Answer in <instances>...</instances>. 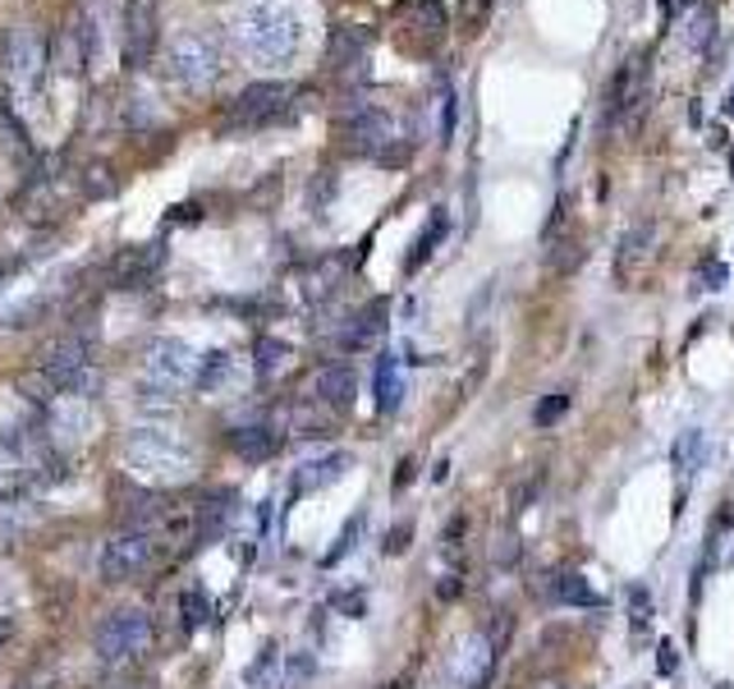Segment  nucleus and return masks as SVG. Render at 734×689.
I'll list each match as a JSON object with an SVG mask.
<instances>
[{"instance_id": "423d86ee", "label": "nucleus", "mask_w": 734, "mask_h": 689, "mask_svg": "<svg viewBox=\"0 0 734 689\" xmlns=\"http://www.w3.org/2000/svg\"><path fill=\"white\" fill-rule=\"evenodd\" d=\"M166 74L179 88H207L221 79V42L212 33H179L166 51Z\"/></svg>"}, {"instance_id": "7c9ffc66", "label": "nucleus", "mask_w": 734, "mask_h": 689, "mask_svg": "<svg viewBox=\"0 0 734 689\" xmlns=\"http://www.w3.org/2000/svg\"><path fill=\"white\" fill-rule=\"evenodd\" d=\"M276 671H280V648L276 644H267L257 653V662L244 671V685L248 689H267V685H276Z\"/></svg>"}, {"instance_id": "79ce46f5", "label": "nucleus", "mask_w": 734, "mask_h": 689, "mask_svg": "<svg viewBox=\"0 0 734 689\" xmlns=\"http://www.w3.org/2000/svg\"><path fill=\"white\" fill-rule=\"evenodd\" d=\"M441 134H445V143H451V134H455V92L445 97V115H441Z\"/></svg>"}, {"instance_id": "0eeeda50", "label": "nucleus", "mask_w": 734, "mask_h": 689, "mask_svg": "<svg viewBox=\"0 0 734 689\" xmlns=\"http://www.w3.org/2000/svg\"><path fill=\"white\" fill-rule=\"evenodd\" d=\"M294 111H299V88L271 79V84H253V88H244L240 97H234L230 124L234 130H267V124L294 120Z\"/></svg>"}, {"instance_id": "7ed1b4c3", "label": "nucleus", "mask_w": 734, "mask_h": 689, "mask_svg": "<svg viewBox=\"0 0 734 689\" xmlns=\"http://www.w3.org/2000/svg\"><path fill=\"white\" fill-rule=\"evenodd\" d=\"M46 65H51V37L33 23H14L0 37V92H5V101L42 92Z\"/></svg>"}, {"instance_id": "37998d69", "label": "nucleus", "mask_w": 734, "mask_h": 689, "mask_svg": "<svg viewBox=\"0 0 734 689\" xmlns=\"http://www.w3.org/2000/svg\"><path fill=\"white\" fill-rule=\"evenodd\" d=\"M413 469H418V465H413V455H404V459H400V474H396V492H404V488H409Z\"/></svg>"}, {"instance_id": "cd10ccee", "label": "nucleus", "mask_w": 734, "mask_h": 689, "mask_svg": "<svg viewBox=\"0 0 734 689\" xmlns=\"http://www.w3.org/2000/svg\"><path fill=\"white\" fill-rule=\"evenodd\" d=\"M409 14H413V23H423L427 42H436L445 29H451V14H445V5H441V0H413V5H409Z\"/></svg>"}, {"instance_id": "49530a36", "label": "nucleus", "mask_w": 734, "mask_h": 689, "mask_svg": "<svg viewBox=\"0 0 734 689\" xmlns=\"http://www.w3.org/2000/svg\"><path fill=\"white\" fill-rule=\"evenodd\" d=\"M445 474H451V459H436V469H432V478H436V482H445Z\"/></svg>"}, {"instance_id": "412c9836", "label": "nucleus", "mask_w": 734, "mask_h": 689, "mask_svg": "<svg viewBox=\"0 0 734 689\" xmlns=\"http://www.w3.org/2000/svg\"><path fill=\"white\" fill-rule=\"evenodd\" d=\"M230 446H234V455H244V459H271L276 451H280V432L276 427H267V423H257V427H240V432H230Z\"/></svg>"}, {"instance_id": "c85d7f7f", "label": "nucleus", "mask_w": 734, "mask_h": 689, "mask_svg": "<svg viewBox=\"0 0 734 689\" xmlns=\"http://www.w3.org/2000/svg\"><path fill=\"white\" fill-rule=\"evenodd\" d=\"M0 138H5V147L14 152V157H33L29 130H23L19 115H14V107H5V101H0Z\"/></svg>"}, {"instance_id": "c756f323", "label": "nucleus", "mask_w": 734, "mask_h": 689, "mask_svg": "<svg viewBox=\"0 0 734 689\" xmlns=\"http://www.w3.org/2000/svg\"><path fill=\"white\" fill-rule=\"evenodd\" d=\"M441 235H445V212L436 208V212H432V221H427V230H423V240H418V244H413V253H409V263H404V271H418V267H423V263L432 258V248L441 244Z\"/></svg>"}, {"instance_id": "c9c22d12", "label": "nucleus", "mask_w": 734, "mask_h": 689, "mask_svg": "<svg viewBox=\"0 0 734 689\" xmlns=\"http://www.w3.org/2000/svg\"><path fill=\"white\" fill-rule=\"evenodd\" d=\"M569 414V396L565 391H550L542 404H537V410H533V423L537 427H550V423H560Z\"/></svg>"}, {"instance_id": "58836bf2", "label": "nucleus", "mask_w": 734, "mask_h": 689, "mask_svg": "<svg viewBox=\"0 0 734 689\" xmlns=\"http://www.w3.org/2000/svg\"><path fill=\"white\" fill-rule=\"evenodd\" d=\"M331 607H335V611H345V616H363V611H367V598H363V593H335Z\"/></svg>"}, {"instance_id": "f3484780", "label": "nucleus", "mask_w": 734, "mask_h": 689, "mask_svg": "<svg viewBox=\"0 0 734 689\" xmlns=\"http://www.w3.org/2000/svg\"><path fill=\"white\" fill-rule=\"evenodd\" d=\"M367 46H372V33H367V29H358V23H340V29H331V42H326V51H331V65H335V74H340V69H354V65H363Z\"/></svg>"}, {"instance_id": "e433bc0d", "label": "nucleus", "mask_w": 734, "mask_h": 689, "mask_svg": "<svg viewBox=\"0 0 734 689\" xmlns=\"http://www.w3.org/2000/svg\"><path fill=\"white\" fill-rule=\"evenodd\" d=\"M579 263H583V244L579 240H565V244H556V253H550V267H556L560 276H569Z\"/></svg>"}, {"instance_id": "bb28decb", "label": "nucleus", "mask_w": 734, "mask_h": 689, "mask_svg": "<svg viewBox=\"0 0 734 689\" xmlns=\"http://www.w3.org/2000/svg\"><path fill=\"white\" fill-rule=\"evenodd\" d=\"M491 10H496V0H459V5H455V29L464 37H478L487 29Z\"/></svg>"}, {"instance_id": "6ab92c4d", "label": "nucleus", "mask_w": 734, "mask_h": 689, "mask_svg": "<svg viewBox=\"0 0 734 689\" xmlns=\"http://www.w3.org/2000/svg\"><path fill=\"white\" fill-rule=\"evenodd\" d=\"M707 455H712V442H707V432L689 427V432H679L675 446H670V465L679 478H693L702 465H707Z\"/></svg>"}, {"instance_id": "dca6fc26", "label": "nucleus", "mask_w": 734, "mask_h": 689, "mask_svg": "<svg viewBox=\"0 0 734 689\" xmlns=\"http://www.w3.org/2000/svg\"><path fill=\"white\" fill-rule=\"evenodd\" d=\"M166 263V244H138V248H124L115 258V286L120 290H138L143 280Z\"/></svg>"}, {"instance_id": "72a5a7b5", "label": "nucleus", "mask_w": 734, "mask_h": 689, "mask_svg": "<svg viewBox=\"0 0 734 689\" xmlns=\"http://www.w3.org/2000/svg\"><path fill=\"white\" fill-rule=\"evenodd\" d=\"M358 538H363V515H349L345 533H340V538H335V547L322 556V566H326V570H331V566H340V560H345V556L358 547Z\"/></svg>"}, {"instance_id": "6e6552de", "label": "nucleus", "mask_w": 734, "mask_h": 689, "mask_svg": "<svg viewBox=\"0 0 734 689\" xmlns=\"http://www.w3.org/2000/svg\"><path fill=\"white\" fill-rule=\"evenodd\" d=\"M152 560H156V533L143 529V524L138 529H120V533H111V538L101 543L97 575L107 584H129V579H138Z\"/></svg>"}, {"instance_id": "de8ad7c7", "label": "nucleus", "mask_w": 734, "mask_h": 689, "mask_svg": "<svg viewBox=\"0 0 734 689\" xmlns=\"http://www.w3.org/2000/svg\"><path fill=\"white\" fill-rule=\"evenodd\" d=\"M725 115H734V92H730V101H725Z\"/></svg>"}, {"instance_id": "ea45409f", "label": "nucleus", "mask_w": 734, "mask_h": 689, "mask_svg": "<svg viewBox=\"0 0 734 689\" xmlns=\"http://www.w3.org/2000/svg\"><path fill=\"white\" fill-rule=\"evenodd\" d=\"M409 538H413V524H396V529L386 533V552H390V556L404 552V547H409Z\"/></svg>"}, {"instance_id": "39448f33", "label": "nucleus", "mask_w": 734, "mask_h": 689, "mask_svg": "<svg viewBox=\"0 0 734 689\" xmlns=\"http://www.w3.org/2000/svg\"><path fill=\"white\" fill-rule=\"evenodd\" d=\"M42 377L56 396H92L97 391V364H92V345L88 336H65L46 349Z\"/></svg>"}, {"instance_id": "ddd939ff", "label": "nucleus", "mask_w": 734, "mask_h": 689, "mask_svg": "<svg viewBox=\"0 0 734 689\" xmlns=\"http://www.w3.org/2000/svg\"><path fill=\"white\" fill-rule=\"evenodd\" d=\"M88 56H92V29L84 19H69L51 33V69L56 74H84Z\"/></svg>"}, {"instance_id": "b1692460", "label": "nucleus", "mask_w": 734, "mask_h": 689, "mask_svg": "<svg viewBox=\"0 0 734 689\" xmlns=\"http://www.w3.org/2000/svg\"><path fill=\"white\" fill-rule=\"evenodd\" d=\"M381 331H386V299L367 303V309L345 326V345H349V349H363V345H372Z\"/></svg>"}, {"instance_id": "f03ea898", "label": "nucleus", "mask_w": 734, "mask_h": 689, "mask_svg": "<svg viewBox=\"0 0 734 689\" xmlns=\"http://www.w3.org/2000/svg\"><path fill=\"white\" fill-rule=\"evenodd\" d=\"M234 42H240L244 56H253L262 65H280L299 51L303 29H299V14L290 5L257 0V5H248L240 19H234Z\"/></svg>"}, {"instance_id": "473e14b6", "label": "nucleus", "mask_w": 734, "mask_h": 689, "mask_svg": "<svg viewBox=\"0 0 734 689\" xmlns=\"http://www.w3.org/2000/svg\"><path fill=\"white\" fill-rule=\"evenodd\" d=\"M207 616H212V602H207V593L189 589V593L179 598V625H184V630H202Z\"/></svg>"}, {"instance_id": "4c0bfd02", "label": "nucleus", "mask_w": 734, "mask_h": 689, "mask_svg": "<svg viewBox=\"0 0 734 689\" xmlns=\"http://www.w3.org/2000/svg\"><path fill=\"white\" fill-rule=\"evenodd\" d=\"M657 671H661V676H675V671H679V648H675L670 640L657 644Z\"/></svg>"}, {"instance_id": "9d476101", "label": "nucleus", "mask_w": 734, "mask_h": 689, "mask_svg": "<svg viewBox=\"0 0 734 689\" xmlns=\"http://www.w3.org/2000/svg\"><path fill=\"white\" fill-rule=\"evenodd\" d=\"M42 465L37 455V437L33 427H5L0 432V488H19V482H29Z\"/></svg>"}, {"instance_id": "1a4fd4ad", "label": "nucleus", "mask_w": 734, "mask_h": 689, "mask_svg": "<svg viewBox=\"0 0 734 689\" xmlns=\"http://www.w3.org/2000/svg\"><path fill=\"white\" fill-rule=\"evenodd\" d=\"M143 373L152 387H166V391H179V387H193L198 377V354L189 341L179 336H156L143 354Z\"/></svg>"}, {"instance_id": "aec40b11", "label": "nucleus", "mask_w": 734, "mask_h": 689, "mask_svg": "<svg viewBox=\"0 0 734 689\" xmlns=\"http://www.w3.org/2000/svg\"><path fill=\"white\" fill-rule=\"evenodd\" d=\"M652 235H657V225H652V221H638L634 230H624V240L615 248V280H629V271L647 258V253H652Z\"/></svg>"}, {"instance_id": "a878e982", "label": "nucleus", "mask_w": 734, "mask_h": 689, "mask_svg": "<svg viewBox=\"0 0 734 689\" xmlns=\"http://www.w3.org/2000/svg\"><path fill=\"white\" fill-rule=\"evenodd\" d=\"M340 276H345L340 258H322L318 267H308V271H303V295H308V299H326V295L340 286Z\"/></svg>"}, {"instance_id": "2eb2a0df", "label": "nucleus", "mask_w": 734, "mask_h": 689, "mask_svg": "<svg viewBox=\"0 0 734 689\" xmlns=\"http://www.w3.org/2000/svg\"><path fill=\"white\" fill-rule=\"evenodd\" d=\"M312 396H318L326 410H349L354 396H358V377L349 364H326L318 368V377H312Z\"/></svg>"}, {"instance_id": "a211bd4d", "label": "nucleus", "mask_w": 734, "mask_h": 689, "mask_svg": "<svg viewBox=\"0 0 734 689\" xmlns=\"http://www.w3.org/2000/svg\"><path fill=\"white\" fill-rule=\"evenodd\" d=\"M372 400H377V414H396V410H400V400H404V377H400V359H396V354H381V359H377Z\"/></svg>"}, {"instance_id": "a18cd8bd", "label": "nucleus", "mask_w": 734, "mask_h": 689, "mask_svg": "<svg viewBox=\"0 0 734 689\" xmlns=\"http://www.w3.org/2000/svg\"><path fill=\"white\" fill-rule=\"evenodd\" d=\"M331 193H335V180H326V175H322V180H318V208H326Z\"/></svg>"}, {"instance_id": "a19ab883", "label": "nucleus", "mask_w": 734, "mask_h": 689, "mask_svg": "<svg viewBox=\"0 0 734 689\" xmlns=\"http://www.w3.org/2000/svg\"><path fill=\"white\" fill-rule=\"evenodd\" d=\"M730 556H734V529L721 524V533H716V560H730Z\"/></svg>"}, {"instance_id": "5701e85b", "label": "nucleus", "mask_w": 734, "mask_h": 689, "mask_svg": "<svg viewBox=\"0 0 734 689\" xmlns=\"http://www.w3.org/2000/svg\"><path fill=\"white\" fill-rule=\"evenodd\" d=\"M230 377H234V354H230V349H207L202 359H198V377H193V391L212 396V391H221V387H225Z\"/></svg>"}, {"instance_id": "4be33fe9", "label": "nucleus", "mask_w": 734, "mask_h": 689, "mask_svg": "<svg viewBox=\"0 0 734 689\" xmlns=\"http://www.w3.org/2000/svg\"><path fill=\"white\" fill-rule=\"evenodd\" d=\"M550 598H556L560 607H601V593L592 589L583 575H574V570H556V575H550Z\"/></svg>"}, {"instance_id": "20e7f679", "label": "nucleus", "mask_w": 734, "mask_h": 689, "mask_svg": "<svg viewBox=\"0 0 734 689\" xmlns=\"http://www.w3.org/2000/svg\"><path fill=\"white\" fill-rule=\"evenodd\" d=\"M152 648V616L143 607H120L92 634V653L107 662V667H129Z\"/></svg>"}, {"instance_id": "c03bdc74", "label": "nucleus", "mask_w": 734, "mask_h": 689, "mask_svg": "<svg viewBox=\"0 0 734 689\" xmlns=\"http://www.w3.org/2000/svg\"><path fill=\"white\" fill-rule=\"evenodd\" d=\"M170 221H198V202H179V208L170 212Z\"/></svg>"}, {"instance_id": "f8f14e48", "label": "nucleus", "mask_w": 734, "mask_h": 689, "mask_svg": "<svg viewBox=\"0 0 734 689\" xmlns=\"http://www.w3.org/2000/svg\"><path fill=\"white\" fill-rule=\"evenodd\" d=\"M156 51V0H129L124 10V69H143Z\"/></svg>"}, {"instance_id": "393cba45", "label": "nucleus", "mask_w": 734, "mask_h": 689, "mask_svg": "<svg viewBox=\"0 0 734 689\" xmlns=\"http://www.w3.org/2000/svg\"><path fill=\"white\" fill-rule=\"evenodd\" d=\"M290 364H294V345H285L276 336H262L257 341V377L262 381H276Z\"/></svg>"}, {"instance_id": "9b49d317", "label": "nucleus", "mask_w": 734, "mask_h": 689, "mask_svg": "<svg viewBox=\"0 0 734 689\" xmlns=\"http://www.w3.org/2000/svg\"><path fill=\"white\" fill-rule=\"evenodd\" d=\"M496 657H501V644L491 640L487 630H474V634H464V644L451 662V671L464 689H482L491 680V667H496Z\"/></svg>"}, {"instance_id": "f704fd0d", "label": "nucleus", "mask_w": 734, "mask_h": 689, "mask_svg": "<svg viewBox=\"0 0 734 689\" xmlns=\"http://www.w3.org/2000/svg\"><path fill=\"white\" fill-rule=\"evenodd\" d=\"M78 185H84V198H107V193H115V180H111V170L101 166V162H92L84 175H78Z\"/></svg>"}, {"instance_id": "f257e3e1", "label": "nucleus", "mask_w": 734, "mask_h": 689, "mask_svg": "<svg viewBox=\"0 0 734 689\" xmlns=\"http://www.w3.org/2000/svg\"><path fill=\"white\" fill-rule=\"evenodd\" d=\"M124 465L134 478L152 482V488H175V482H189L198 469L193 446L179 437L175 427L162 423H143L124 437Z\"/></svg>"}, {"instance_id": "4468645a", "label": "nucleus", "mask_w": 734, "mask_h": 689, "mask_svg": "<svg viewBox=\"0 0 734 689\" xmlns=\"http://www.w3.org/2000/svg\"><path fill=\"white\" fill-rule=\"evenodd\" d=\"M349 465H354V455H349V451H326V455H308L303 465L294 469L290 488H294V497H303V492H322V488H331L335 478H345V474H349Z\"/></svg>"}, {"instance_id": "2f4dec72", "label": "nucleus", "mask_w": 734, "mask_h": 689, "mask_svg": "<svg viewBox=\"0 0 734 689\" xmlns=\"http://www.w3.org/2000/svg\"><path fill=\"white\" fill-rule=\"evenodd\" d=\"M629 630H634L638 640H647V630H652V593L643 589V584L629 589Z\"/></svg>"}]
</instances>
